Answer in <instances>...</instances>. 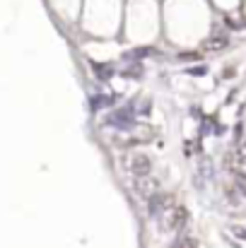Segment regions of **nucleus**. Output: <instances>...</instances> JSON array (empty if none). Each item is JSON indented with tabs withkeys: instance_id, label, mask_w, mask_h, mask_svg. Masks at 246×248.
Returning <instances> with one entry per match:
<instances>
[{
	"instance_id": "nucleus-1",
	"label": "nucleus",
	"mask_w": 246,
	"mask_h": 248,
	"mask_svg": "<svg viewBox=\"0 0 246 248\" xmlns=\"http://www.w3.org/2000/svg\"><path fill=\"white\" fill-rule=\"evenodd\" d=\"M128 169H131V173H135L138 178L140 176H148L150 173V169H152V162H150V157L148 155H133L131 157V162H128Z\"/></svg>"
},
{
	"instance_id": "nucleus-2",
	"label": "nucleus",
	"mask_w": 246,
	"mask_h": 248,
	"mask_svg": "<svg viewBox=\"0 0 246 248\" xmlns=\"http://www.w3.org/2000/svg\"><path fill=\"white\" fill-rule=\"evenodd\" d=\"M186 224H188V210L183 205H176L169 215V227L171 229H183Z\"/></svg>"
},
{
	"instance_id": "nucleus-3",
	"label": "nucleus",
	"mask_w": 246,
	"mask_h": 248,
	"mask_svg": "<svg viewBox=\"0 0 246 248\" xmlns=\"http://www.w3.org/2000/svg\"><path fill=\"white\" fill-rule=\"evenodd\" d=\"M227 44H230V39H227L225 34H215V36H210V39L203 41V51H213V53H217V51L227 48Z\"/></svg>"
},
{
	"instance_id": "nucleus-4",
	"label": "nucleus",
	"mask_w": 246,
	"mask_h": 248,
	"mask_svg": "<svg viewBox=\"0 0 246 248\" xmlns=\"http://www.w3.org/2000/svg\"><path fill=\"white\" fill-rule=\"evenodd\" d=\"M227 162L234 166H246V142L244 145H237V150L227 157Z\"/></svg>"
},
{
	"instance_id": "nucleus-5",
	"label": "nucleus",
	"mask_w": 246,
	"mask_h": 248,
	"mask_svg": "<svg viewBox=\"0 0 246 248\" xmlns=\"http://www.w3.org/2000/svg\"><path fill=\"white\" fill-rule=\"evenodd\" d=\"M135 190L140 195H145V198H152L157 193V181H138L135 183Z\"/></svg>"
},
{
	"instance_id": "nucleus-6",
	"label": "nucleus",
	"mask_w": 246,
	"mask_h": 248,
	"mask_svg": "<svg viewBox=\"0 0 246 248\" xmlns=\"http://www.w3.org/2000/svg\"><path fill=\"white\" fill-rule=\"evenodd\" d=\"M176 248H200V246H198V241H196V239H191V236H183V239L176 244Z\"/></svg>"
},
{
	"instance_id": "nucleus-7",
	"label": "nucleus",
	"mask_w": 246,
	"mask_h": 248,
	"mask_svg": "<svg viewBox=\"0 0 246 248\" xmlns=\"http://www.w3.org/2000/svg\"><path fill=\"white\" fill-rule=\"evenodd\" d=\"M237 188L246 195V173H237Z\"/></svg>"
}]
</instances>
